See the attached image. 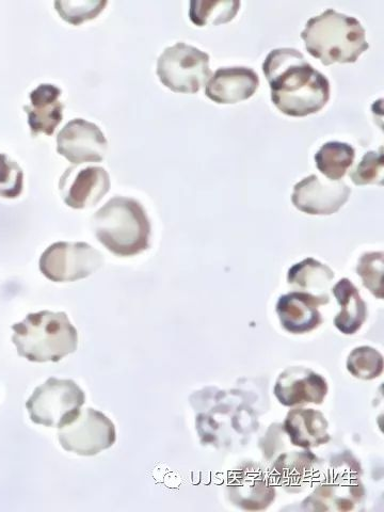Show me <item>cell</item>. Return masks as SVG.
Returning a JSON list of instances; mask_svg holds the SVG:
<instances>
[{
	"label": "cell",
	"mask_w": 384,
	"mask_h": 512,
	"mask_svg": "<svg viewBox=\"0 0 384 512\" xmlns=\"http://www.w3.org/2000/svg\"><path fill=\"white\" fill-rule=\"evenodd\" d=\"M271 90V101L291 117L317 114L330 99L328 78L317 71L295 48L271 51L263 63Z\"/></svg>",
	"instance_id": "cell-1"
},
{
	"label": "cell",
	"mask_w": 384,
	"mask_h": 512,
	"mask_svg": "<svg viewBox=\"0 0 384 512\" xmlns=\"http://www.w3.org/2000/svg\"><path fill=\"white\" fill-rule=\"evenodd\" d=\"M301 38L309 54L324 66L336 62L355 63L370 48L362 24L333 9L310 19Z\"/></svg>",
	"instance_id": "cell-2"
},
{
	"label": "cell",
	"mask_w": 384,
	"mask_h": 512,
	"mask_svg": "<svg viewBox=\"0 0 384 512\" xmlns=\"http://www.w3.org/2000/svg\"><path fill=\"white\" fill-rule=\"evenodd\" d=\"M12 330L19 355L30 362H59L77 350V330L63 312L31 313Z\"/></svg>",
	"instance_id": "cell-3"
},
{
	"label": "cell",
	"mask_w": 384,
	"mask_h": 512,
	"mask_svg": "<svg viewBox=\"0 0 384 512\" xmlns=\"http://www.w3.org/2000/svg\"><path fill=\"white\" fill-rule=\"evenodd\" d=\"M93 229L99 242L119 256H134L150 246L147 212L131 198L109 200L93 217Z\"/></svg>",
	"instance_id": "cell-4"
},
{
	"label": "cell",
	"mask_w": 384,
	"mask_h": 512,
	"mask_svg": "<svg viewBox=\"0 0 384 512\" xmlns=\"http://www.w3.org/2000/svg\"><path fill=\"white\" fill-rule=\"evenodd\" d=\"M86 395L73 380L48 379L28 399L26 408L32 423L62 428L85 405Z\"/></svg>",
	"instance_id": "cell-5"
},
{
	"label": "cell",
	"mask_w": 384,
	"mask_h": 512,
	"mask_svg": "<svg viewBox=\"0 0 384 512\" xmlns=\"http://www.w3.org/2000/svg\"><path fill=\"white\" fill-rule=\"evenodd\" d=\"M160 83L176 93H197L212 77L210 56L199 48L179 42L159 56Z\"/></svg>",
	"instance_id": "cell-6"
},
{
	"label": "cell",
	"mask_w": 384,
	"mask_h": 512,
	"mask_svg": "<svg viewBox=\"0 0 384 512\" xmlns=\"http://www.w3.org/2000/svg\"><path fill=\"white\" fill-rule=\"evenodd\" d=\"M360 463L351 455L336 457L331 462L327 478L313 492L304 505H318L319 510H329L334 505L336 510L349 511L354 509L365 494L360 482Z\"/></svg>",
	"instance_id": "cell-7"
},
{
	"label": "cell",
	"mask_w": 384,
	"mask_h": 512,
	"mask_svg": "<svg viewBox=\"0 0 384 512\" xmlns=\"http://www.w3.org/2000/svg\"><path fill=\"white\" fill-rule=\"evenodd\" d=\"M61 446L80 456H95L115 444L116 427L105 414L92 408L80 409L75 418L59 428Z\"/></svg>",
	"instance_id": "cell-8"
},
{
	"label": "cell",
	"mask_w": 384,
	"mask_h": 512,
	"mask_svg": "<svg viewBox=\"0 0 384 512\" xmlns=\"http://www.w3.org/2000/svg\"><path fill=\"white\" fill-rule=\"evenodd\" d=\"M103 255L86 243H56L40 259L42 274L53 282L86 279L103 265Z\"/></svg>",
	"instance_id": "cell-9"
},
{
	"label": "cell",
	"mask_w": 384,
	"mask_h": 512,
	"mask_svg": "<svg viewBox=\"0 0 384 512\" xmlns=\"http://www.w3.org/2000/svg\"><path fill=\"white\" fill-rule=\"evenodd\" d=\"M108 142L101 128L84 119H74L57 137V152L74 165L100 163L105 158Z\"/></svg>",
	"instance_id": "cell-10"
},
{
	"label": "cell",
	"mask_w": 384,
	"mask_h": 512,
	"mask_svg": "<svg viewBox=\"0 0 384 512\" xmlns=\"http://www.w3.org/2000/svg\"><path fill=\"white\" fill-rule=\"evenodd\" d=\"M350 194L343 181H325L312 174L295 185L292 201L302 213L329 216L340 211Z\"/></svg>",
	"instance_id": "cell-11"
},
{
	"label": "cell",
	"mask_w": 384,
	"mask_h": 512,
	"mask_svg": "<svg viewBox=\"0 0 384 512\" xmlns=\"http://www.w3.org/2000/svg\"><path fill=\"white\" fill-rule=\"evenodd\" d=\"M109 188V174L101 167L68 168L59 182L64 203L75 210H83L98 204Z\"/></svg>",
	"instance_id": "cell-12"
},
{
	"label": "cell",
	"mask_w": 384,
	"mask_h": 512,
	"mask_svg": "<svg viewBox=\"0 0 384 512\" xmlns=\"http://www.w3.org/2000/svg\"><path fill=\"white\" fill-rule=\"evenodd\" d=\"M274 393L285 407L322 405L328 394V383L310 368L294 366L279 376Z\"/></svg>",
	"instance_id": "cell-13"
},
{
	"label": "cell",
	"mask_w": 384,
	"mask_h": 512,
	"mask_svg": "<svg viewBox=\"0 0 384 512\" xmlns=\"http://www.w3.org/2000/svg\"><path fill=\"white\" fill-rule=\"evenodd\" d=\"M228 491L235 505L252 511L266 509L276 496L271 479L255 464L236 470L230 478Z\"/></svg>",
	"instance_id": "cell-14"
},
{
	"label": "cell",
	"mask_w": 384,
	"mask_h": 512,
	"mask_svg": "<svg viewBox=\"0 0 384 512\" xmlns=\"http://www.w3.org/2000/svg\"><path fill=\"white\" fill-rule=\"evenodd\" d=\"M260 77L246 67L220 68L208 80L205 94L217 104H236L253 96Z\"/></svg>",
	"instance_id": "cell-15"
},
{
	"label": "cell",
	"mask_w": 384,
	"mask_h": 512,
	"mask_svg": "<svg viewBox=\"0 0 384 512\" xmlns=\"http://www.w3.org/2000/svg\"><path fill=\"white\" fill-rule=\"evenodd\" d=\"M328 304L310 294L293 292L281 296L277 303V313L282 327L293 334L313 331L323 323L318 307Z\"/></svg>",
	"instance_id": "cell-16"
},
{
	"label": "cell",
	"mask_w": 384,
	"mask_h": 512,
	"mask_svg": "<svg viewBox=\"0 0 384 512\" xmlns=\"http://www.w3.org/2000/svg\"><path fill=\"white\" fill-rule=\"evenodd\" d=\"M62 91L51 84H42L30 93V105L24 106L32 136H51L63 117Z\"/></svg>",
	"instance_id": "cell-17"
},
{
	"label": "cell",
	"mask_w": 384,
	"mask_h": 512,
	"mask_svg": "<svg viewBox=\"0 0 384 512\" xmlns=\"http://www.w3.org/2000/svg\"><path fill=\"white\" fill-rule=\"evenodd\" d=\"M328 426L322 412L304 408L288 412L283 424L292 444L304 450L327 444L331 439Z\"/></svg>",
	"instance_id": "cell-18"
},
{
	"label": "cell",
	"mask_w": 384,
	"mask_h": 512,
	"mask_svg": "<svg viewBox=\"0 0 384 512\" xmlns=\"http://www.w3.org/2000/svg\"><path fill=\"white\" fill-rule=\"evenodd\" d=\"M317 458L309 450L281 455L272 466L278 484L290 492L307 488L315 477Z\"/></svg>",
	"instance_id": "cell-19"
},
{
	"label": "cell",
	"mask_w": 384,
	"mask_h": 512,
	"mask_svg": "<svg viewBox=\"0 0 384 512\" xmlns=\"http://www.w3.org/2000/svg\"><path fill=\"white\" fill-rule=\"evenodd\" d=\"M332 293L341 306V312L334 319L335 327L346 335L357 333L367 317L366 303L358 288L345 278L332 288Z\"/></svg>",
	"instance_id": "cell-20"
},
{
	"label": "cell",
	"mask_w": 384,
	"mask_h": 512,
	"mask_svg": "<svg viewBox=\"0 0 384 512\" xmlns=\"http://www.w3.org/2000/svg\"><path fill=\"white\" fill-rule=\"evenodd\" d=\"M334 279L333 271L314 259H307L288 270V284L301 293L310 294L329 303V287Z\"/></svg>",
	"instance_id": "cell-21"
},
{
	"label": "cell",
	"mask_w": 384,
	"mask_h": 512,
	"mask_svg": "<svg viewBox=\"0 0 384 512\" xmlns=\"http://www.w3.org/2000/svg\"><path fill=\"white\" fill-rule=\"evenodd\" d=\"M355 149L348 143L331 141L324 144L315 155L318 170L331 181H340L354 164Z\"/></svg>",
	"instance_id": "cell-22"
},
{
	"label": "cell",
	"mask_w": 384,
	"mask_h": 512,
	"mask_svg": "<svg viewBox=\"0 0 384 512\" xmlns=\"http://www.w3.org/2000/svg\"><path fill=\"white\" fill-rule=\"evenodd\" d=\"M240 5L237 0H191L189 18L198 27L230 23Z\"/></svg>",
	"instance_id": "cell-23"
},
{
	"label": "cell",
	"mask_w": 384,
	"mask_h": 512,
	"mask_svg": "<svg viewBox=\"0 0 384 512\" xmlns=\"http://www.w3.org/2000/svg\"><path fill=\"white\" fill-rule=\"evenodd\" d=\"M347 370L352 376L359 379H376L383 372V357L372 347H358L352 350L348 357Z\"/></svg>",
	"instance_id": "cell-24"
},
{
	"label": "cell",
	"mask_w": 384,
	"mask_h": 512,
	"mask_svg": "<svg viewBox=\"0 0 384 512\" xmlns=\"http://www.w3.org/2000/svg\"><path fill=\"white\" fill-rule=\"evenodd\" d=\"M107 4V0H57L55 8L62 20L80 25L95 19Z\"/></svg>",
	"instance_id": "cell-25"
},
{
	"label": "cell",
	"mask_w": 384,
	"mask_h": 512,
	"mask_svg": "<svg viewBox=\"0 0 384 512\" xmlns=\"http://www.w3.org/2000/svg\"><path fill=\"white\" fill-rule=\"evenodd\" d=\"M383 265V253L370 252L362 255L357 267V272L362 278L363 285L379 299L383 298Z\"/></svg>",
	"instance_id": "cell-26"
},
{
	"label": "cell",
	"mask_w": 384,
	"mask_h": 512,
	"mask_svg": "<svg viewBox=\"0 0 384 512\" xmlns=\"http://www.w3.org/2000/svg\"><path fill=\"white\" fill-rule=\"evenodd\" d=\"M350 179L358 186L383 183V150L366 153L357 168L350 172Z\"/></svg>",
	"instance_id": "cell-27"
},
{
	"label": "cell",
	"mask_w": 384,
	"mask_h": 512,
	"mask_svg": "<svg viewBox=\"0 0 384 512\" xmlns=\"http://www.w3.org/2000/svg\"><path fill=\"white\" fill-rule=\"evenodd\" d=\"M24 173L21 167L5 154H0V197L15 199L23 191Z\"/></svg>",
	"instance_id": "cell-28"
}]
</instances>
